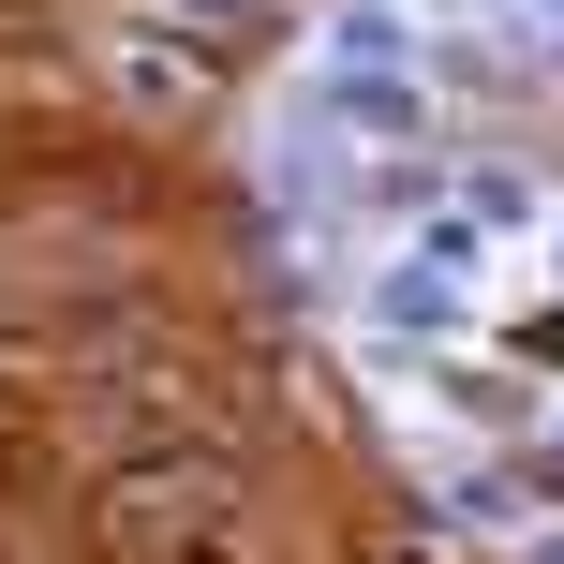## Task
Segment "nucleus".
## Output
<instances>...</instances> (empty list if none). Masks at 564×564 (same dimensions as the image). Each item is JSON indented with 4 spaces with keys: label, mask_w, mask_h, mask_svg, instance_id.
Masks as SVG:
<instances>
[{
    "label": "nucleus",
    "mask_w": 564,
    "mask_h": 564,
    "mask_svg": "<svg viewBox=\"0 0 564 564\" xmlns=\"http://www.w3.org/2000/svg\"><path fill=\"white\" fill-rule=\"evenodd\" d=\"M164 15H178V30H208V45H238V30H268L282 0H164Z\"/></svg>",
    "instance_id": "obj_1"
}]
</instances>
